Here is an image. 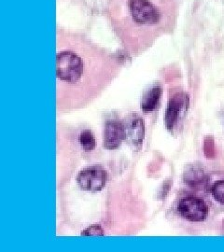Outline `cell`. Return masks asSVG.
Returning a JSON list of instances; mask_svg holds the SVG:
<instances>
[{"instance_id":"cell-13","label":"cell","mask_w":224,"mask_h":252,"mask_svg":"<svg viewBox=\"0 0 224 252\" xmlns=\"http://www.w3.org/2000/svg\"><path fill=\"white\" fill-rule=\"evenodd\" d=\"M205 153L206 156L209 158H212L214 156V147H213V140L209 138V146L208 143L205 140Z\"/></svg>"},{"instance_id":"cell-3","label":"cell","mask_w":224,"mask_h":252,"mask_svg":"<svg viewBox=\"0 0 224 252\" xmlns=\"http://www.w3.org/2000/svg\"><path fill=\"white\" fill-rule=\"evenodd\" d=\"M179 216L192 222H200L205 220L209 212L208 206L203 199L196 196H186L178 203Z\"/></svg>"},{"instance_id":"cell-5","label":"cell","mask_w":224,"mask_h":252,"mask_svg":"<svg viewBox=\"0 0 224 252\" xmlns=\"http://www.w3.org/2000/svg\"><path fill=\"white\" fill-rule=\"evenodd\" d=\"M107 181V172L100 166L88 167L78 175L77 182L81 189L96 192L103 189Z\"/></svg>"},{"instance_id":"cell-11","label":"cell","mask_w":224,"mask_h":252,"mask_svg":"<svg viewBox=\"0 0 224 252\" xmlns=\"http://www.w3.org/2000/svg\"><path fill=\"white\" fill-rule=\"evenodd\" d=\"M211 192L216 201L224 206V180L216 181L211 188Z\"/></svg>"},{"instance_id":"cell-8","label":"cell","mask_w":224,"mask_h":252,"mask_svg":"<svg viewBox=\"0 0 224 252\" xmlns=\"http://www.w3.org/2000/svg\"><path fill=\"white\" fill-rule=\"evenodd\" d=\"M161 93L162 90L159 85L153 86L151 90L147 92L141 101V108L144 112H152L156 109L161 99Z\"/></svg>"},{"instance_id":"cell-9","label":"cell","mask_w":224,"mask_h":252,"mask_svg":"<svg viewBox=\"0 0 224 252\" xmlns=\"http://www.w3.org/2000/svg\"><path fill=\"white\" fill-rule=\"evenodd\" d=\"M184 180L189 186L197 187L206 180L205 173L197 165H190L184 173Z\"/></svg>"},{"instance_id":"cell-4","label":"cell","mask_w":224,"mask_h":252,"mask_svg":"<svg viewBox=\"0 0 224 252\" xmlns=\"http://www.w3.org/2000/svg\"><path fill=\"white\" fill-rule=\"evenodd\" d=\"M189 108V96L185 93H177L174 94L168 103L165 112V126L169 131L179 126L180 121L183 120Z\"/></svg>"},{"instance_id":"cell-10","label":"cell","mask_w":224,"mask_h":252,"mask_svg":"<svg viewBox=\"0 0 224 252\" xmlns=\"http://www.w3.org/2000/svg\"><path fill=\"white\" fill-rule=\"evenodd\" d=\"M79 142L81 144V148L85 152L93 151L96 145V137L90 130H84L81 132L80 137H79Z\"/></svg>"},{"instance_id":"cell-6","label":"cell","mask_w":224,"mask_h":252,"mask_svg":"<svg viewBox=\"0 0 224 252\" xmlns=\"http://www.w3.org/2000/svg\"><path fill=\"white\" fill-rule=\"evenodd\" d=\"M125 139H126V126L117 121H110L106 123L104 146L107 149H117Z\"/></svg>"},{"instance_id":"cell-7","label":"cell","mask_w":224,"mask_h":252,"mask_svg":"<svg viewBox=\"0 0 224 252\" xmlns=\"http://www.w3.org/2000/svg\"><path fill=\"white\" fill-rule=\"evenodd\" d=\"M126 139L134 146L142 143L145 134L143 120L136 114H131L126 121Z\"/></svg>"},{"instance_id":"cell-1","label":"cell","mask_w":224,"mask_h":252,"mask_svg":"<svg viewBox=\"0 0 224 252\" xmlns=\"http://www.w3.org/2000/svg\"><path fill=\"white\" fill-rule=\"evenodd\" d=\"M118 66L105 51L86 37L58 31L57 105L81 108L96 98L116 76Z\"/></svg>"},{"instance_id":"cell-12","label":"cell","mask_w":224,"mask_h":252,"mask_svg":"<svg viewBox=\"0 0 224 252\" xmlns=\"http://www.w3.org/2000/svg\"><path fill=\"white\" fill-rule=\"evenodd\" d=\"M81 235H88V236L104 235V230L100 226H91L88 229H86L84 232H82Z\"/></svg>"},{"instance_id":"cell-2","label":"cell","mask_w":224,"mask_h":252,"mask_svg":"<svg viewBox=\"0 0 224 252\" xmlns=\"http://www.w3.org/2000/svg\"><path fill=\"white\" fill-rule=\"evenodd\" d=\"M165 0H111L108 16L126 50L139 53L151 44L167 19Z\"/></svg>"}]
</instances>
